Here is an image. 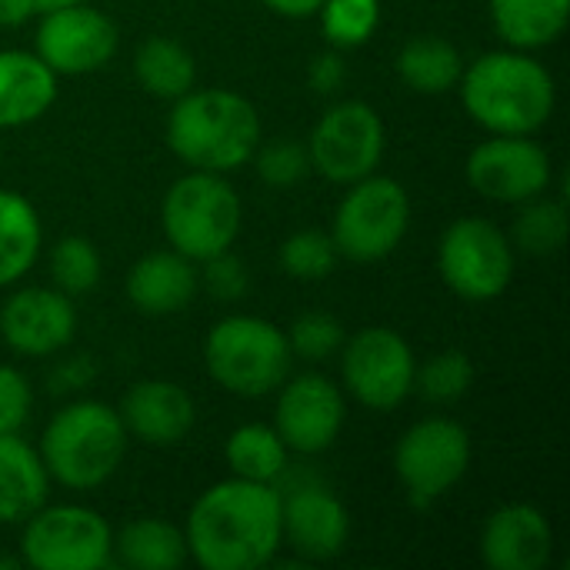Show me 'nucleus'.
I'll use <instances>...</instances> for the list:
<instances>
[{
	"instance_id": "f257e3e1",
	"label": "nucleus",
	"mask_w": 570,
	"mask_h": 570,
	"mask_svg": "<svg viewBox=\"0 0 570 570\" xmlns=\"http://www.w3.org/2000/svg\"><path fill=\"white\" fill-rule=\"evenodd\" d=\"M187 558L204 570L267 568L281 541V491L244 478H227L200 491L184 521Z\"/></svg>"
},
{
	"instance_id": "f03ea898",
	"label": "nucleus",
	"mask_w": 570,
	"mask_h": 570,
	"mask_svg": "<svg viewBox=\"0 0 570 570\" xmlns=\"http://www.w3.org/2000/svg\"><path fill=\"white\" fill-rule=\"evenodd\" d=\"M461 100L478 127L488 134L534 137L554 114L558 87L551 70L518 47L488 50L461 73Z\"/></svg>"
},
{
	"instance_id": "7ed1b4c3",
	"label": "nucleus",
	"mask_w": 570,
	"mask_h": 570,
	"mask_svg": "<svg viewBox=\"0 0 570 570\" xmlns=\"http://www.w3.org/2000/svg\"><path fill=\"white\" fill-rule=\"evenodd\" d=\"M261 144L257 107L224 87L187 90L167 117V147L190 170L230 174L250 164Z\"/></svg>"
},
{
	"instance_id": "20e7f679",
	"label": "nucleus",
	"mask_w": 570,
	"mask_h": 570,
	"mask_svg": "<svg viewBox=\"0 0 570 570\" xmlns=\"http://www.w3.org/2000/svg\"><path fill=\"white\" fill-rule=\"evenodd\" d=\"M127 441L117 407L87 397L60 407L47 421L37 451L50 481L67 491H94L117 474Z\"/></svg>"
},
{
	"instance_id": "39448f33",
	"label": "nucleus",
	"mask_w": 570,
	"mask_h": 570,
	"mask_svg": "<svg viewBox=\"0 0 570 570\" xmlns=\"http://www.w3.org/2000/svg\"><path fill=\"white\" fill-rule=\"evenodd\" d=\"M287 334L257 314L220 317L204 341V364L217 387L234 397H267L291 374Z\"/></svg>"
},
{
	"instance_id": "423d86ee",
	"label": "nucleus",
	"mask_w": 570,
	"mask_h": 570,
	"mask_svg": "<svg viewBox=\"0 0 570 570\" xmlns=\"http://www.w3.org/2000/svg\"><path fill=\"white\" fill-rule=\"evenodd\" d=\"M240 197L224 174L190 170L177 177L160 204L167 244L194 264L230 250L240 234Z\"/></svg>"
},
{
	"instance_id": "0eeeda50",
	"label": "nucleus",
	"mask_w": 570,
	"mask_h": 570,
	"mask_svg": "<svg viewBox=\"0 0 570 570\" xmlns=\"http://www.w3.org/2000/svg\"><path fill=\"white\" fill-rule=\"evenodd\" d=\"M411 230V197L401 180L371 174L347 184L337 204L331 237L344 261L377 264L387 261Z\"/></svg>"
},
{
	"instance_id": "6e6552de",
	"label": "nucleus",
	"mask_w": 570,
	"mask_h": 570,
	"mask_svg": "<svg viewBox=\"0 0 570 570\" xmlns=\"http://www.w3.org/2000/svg\"><path fill=\"white\" fill-rule=\"evenodd\" d=\"M20 561L33 570H104L114 564V528L83 504H43L20 524Z\"/></svg>"
},
{
	"instance_id": "1a4fd4ad",
	"label": "nucleus",
	"mask_w": 570,
	"mask_h": 570,
	"mask_svg": "<svg viewBox=\"0 0 570 570\" xmlns=\"http://www.w3.org/2000/svg\"><path fill=\"white\" fill-rule=\"evenodd\" d=\"M518 250L508 230L488 217H458L438 244V271L451 294L481 304L501 297L514 281Z\"/></svg>"
},
{
	"instance_id": "9d476101",
	"label": "nucleus",
	"mask_w": 570,
	"mask_h": 570,
	"mask_svg": "<svg viewBox=\"0 0 570 570\" xmlns=\"http://www.w3.org/2000/svg\"><path fill=\"white\" fill-rule=\"evenodd\" d=\"M471 458V434L461 421L424 417L401 434L394 448V474L407 491V501L428 508L464 481Z\"/></svg>"
},
{
	"instance_id": "9b49d317",
	"label": "nucleus",
	"mask_w": 570,
	"mask_h": 570,
	"mask_svg": "<svg viewBox=\"0 0 570 570\" xmlns=\"http://www.w3.org/2000/svg\"><path fill=\"white\" fill-rule=\"evenodd\" d=\"M384 150H387L384 120L364 100L331 104L307 137L311 170L344 187L377 174Z\"/></svg>"
},
{
	"instance_id": "f8f14e48",
	"label": "nucleus",
	"mask_w": 570,
	"mask_h": 570,
	"mask_svg": "<svg viewBox=\"0 0 570 570\" xmlns=\"http://www.w3.org/2000/svg\"><path fill=\"white\" fill-rule=\"evenodd\" d=\"M417 357L394 327H364L344 337L341 381L344 391L367 411H394L414 394Z\"/></svg>"
},
{
	"instance_id": "ddd939ff",
	"label": "nucleus",
	"mask_w": 570,
	"mask_h": 570,
	"mask_svg": "<svg viewBox=\"0 0 570 570\" xmlns=\"http://www.w3.org/2000/svg\"><path fill=\"white\" fill-rule=\"evenodd\" d=\"M120 33L117 23L83 3L43 10L33 37V53L57 73V77H83L104 70L117 53Z\"/></svg>"
},
{
	"instance_id": "4468645a",
	"label": "nucleus",
	"mask_w": 570,
	"mask_h": 570,
	"mask_svg": "<svg viewBox=\"0 0 570 570\" xmlns=\"http://www.w3.org/2000/svg\"><path fill=\"white\" fill-rule=\"evenodd\" d=\"M468 184L494 204H524L551 190L554 164L534 137L491 134L468 157Z\"/></svg>"
},
{
	"instance_id": "2eb2a0df",
	"label": "nucleus",
	"mask_w": 570,
	"mask_h": 570,
	"mask_svg": "<svg viewBox=\"0 0 570 570\" xmlns=\"http://www.w3.org/2000/svg\"><path fill=\"white\" fill-rule=\"evenodd\" d=\"M344 417H347L344 391L317 371L284 377V384L277 387L274 431L281 434L291 454L311 458L334 448Z\"/></svg>"
},
{
	"instance_id": "dca6fc26",
	"label": "nucleus",
	"mask_w": 570,
	"mask_h": 570,
	"mask_svg": "<svg viewBox=\"0 0 570 570\" xmlns=\"http://www.w3.org/2000/svg\"><path fill=\"white\" fill-rule=\"evenodd\" d=\"M77 334L73 301L50 287H20L0 307V341L20 357H53Z\"/></svg>"
},
{
	"instance_id": "f3484780",
	"label": "nucleus",
	"mask_w": 570,
	"mask_h": 570,
	"mask_svg": "<svg viewBox=\"0 0 570 570\" xmlns=\"http://www.w3.org/2000/svg\"><path fill=\"white\" fill-rule=\"evenodd\" d=\"M281 541L301 561H334L351 541V514L344 501L321 484L294 488L281 494Z\"/></svg>"
},
{
	"instance_id": "a211bd4d",
	"label": "nucleus",
	"mask_w": 570,
	"mask_h": 570,
	"mask_svg": "<svg viewBox=\"0 0 570 570\" xmlns=\"http://www.w3.org/2000/svg\"><path fill=\"white\" fill-rule=\"evenodd\" d=\"M478 551L491 570H544L554 554V528L534 504H504L488 514Z\"/></svg>"
},
{
	"instance_id": "6ab92c4d",
	"label": "nucleus",
	"mask_w": 570,
	"mask_h": 570,
	"mask_svg": "<svg viewBox=\"0 0 570 570\" xmlns=\"http://www.w3.org/2000/svg\"><path fill=\"white\" fill-rule=\"evenodd\" d=\"M127 438L147 448H177L197 424L194 397L174 381H140L117 407Z\"/></svg>"
},
{
	"instance_id": "aec40b11",
	"label": "nucleus",
	"mask_w": 570,
	"mask_h": 570,
	"mask_svg": "<svg viewBox=\"0 0 570 570\" xmlns=\"http://www.w3.org/2000/svg\"><path fill=\"white\" fill-rule=\"evenodd\" d=\"M200 287L197 264L174 247L144 254L127 271V301L147 317H170L190 307Z\"/></svg>"
},
{
	"instance_id": "412c9836",
	"label": "nucleus",
	"mask_w": 570,
	"mask_h": 570,
	"mask_svg": "<svg viewBox=\"0 0 570 570\" xmlns=\"http://www.w3.org/2000/svg\"><path fill=\"white\" fill-rule=\"evenodd\" d=\"M57 80L33 50H0V130L37 124L57 100Z\"/></svg>"
},
{
	"instance_id": "4be33fe9",
	"label": "nucleus",
	"mask_w": 570,
	"mask_h": 570,
	"mask_svg": "<svg viewBox=\"0 0 570 570\" xmlns=\"http://www.w3.org/2000/svg\"><path fill=\"white\" fill-rule=\"evenodd\" d=\"M50 474L20 434H0V524H23L47 504Z\"/></svg>"
},
{
	"instance_id": "5701e85b",
	"label": "nucleus",
	"mask_w": 570,
	"mask_h": 570,
	"mask_svg": "<svg viewBox=\"0 0 570 570\" xmlns=\"http://www.w3.org/2000/svg\"><path fill=\"white\" fill-rule=\"evenodd\" d=\"M491 23L508 47L541 50L564 37L570 0H491Z\"/></svg>"
},
{
	"instance_id": "b1692460",
	"label": "nucleus",
	"mask_w": 570,
	"mask_h": 570,
	"mask_svg": "<svg viewBox=\"0 0 570 570\" xmlns=\"http://www.w3.org/2000/svg\"><path fill=\"white\" fill-rule=\"evenodd\" d=\"M394 67L407 90L424 94V97H441L448 90H458L461 73H464V57L448 37L421 33V37H411L397 50Z\"/></svg>"
},
{
	"instance_id": "393cba45",
	"label": "nucleus",
	"mask_w": 570,
	"mask_h": 570,
	"mask_svg": "<svg viewBox=\"0 0 570 570\" xmlns=\"http://www.w3.org/2000/svg\"><path fill=\"white\" fill-rule=\"evenodd\" d=\"M43 250V224L37 207L17 194L0 190V287L23 281Z\"/></svg>"
},
{
	"instance_id": "a878e982",
	"label": "nucleus",
	"mask_w": 570,
	"mask_h": 570,
	"mask_svg": "<svg viewBox=\"0 0 570 570\" xmlns=\"http://www.w3.org/2000/svg\"><path fill=\"white\" fill-rule=\"evenodd\" d=\"M114 561L130 570H177L184 568L187 541L184 528L160 521V518H137L127 521L114 534Z\"/></svg>"
},
{
	"instance_id": "bb28decb",
	"label": "nucleus",
	"mask_w": 570,
	"mask_h": 570,
	"mask_svg": "<svg viewBox=\"0 0 570 570\" xmlns=\"http://www.w3.org/2000/svg\"><path fill=\"white\" fill-rule=\"evenodd\" d=\"M134 77L150 97L174 104L197 87V60L180 40L157 33L134 50Z\"/></svg>"
},
{
	"instance_id": "cd10ccee",
	"label": "nucleus",
	"mask_w": 570,
	"mask_h": 570,
	"mask_svg": "<svg viewBox=\"0 0 570 570\" xmlns=\"http://www.w3.org/2000/svg\"><path fill=\"white\" fill-rule=\"evenodd\" d=\"M287 458L291 451L274 431V424H261V421L234 428L224 444V461L230 474L257 484H277V478L287 471Z\"/></svg>"
},
{
	"instance_id": "c85d7f7f",
	"label": "nucleus",
	"mask_w": 570,
	"mask_h": 570,
	"mask_svg": "<svg viewBox=\"0 0 570 570\" xmlns=\"http://www.w3.org/2000/svg\"><path fill=\"white\" fill-rule=\"evenodd\" d=\"M511 247L528 257H551L568 240V207L564 200H551L548 194L518 204V217L508 230Z\"/></svg>"
},
{
	"instance_id": "c756f323",
	"label": "nucleus",
	"mask_w": 570,
	"mask_h": 570,
	"mask_svg": "<svg viewBox=\"0 0 570 570\" xmlns=\"http://www.w3.org/2000/svg\"><path fill=\"white\" fill-rule=\"evenodd\" d=\"M47 267H50L53 287L63 291L67 297L90 294V291L100 284V277H104L100 250H97L94 240H87V237H60V240L50 247Z\"/></svg>"
},
{
	"instance_id": "7c9ffc66",
	"label": "nucleus",
	"mask_w": 570,
	"mask_h": 570,
	"mask_svg": "<svg viewBox=\"0 0 570 570\" xmlns=\"http://www.w3.org/2000/svg\"><path fill=\"white\" fill-rule=\"evenodd\" d=\"M324 40L334 50L364 47L381 27V0H324L317 10Z\"/></svg>"
},
{
	"instance_id": "2f4dec72",
	"label": "nucleus",
	"mask_w": 570,
	"mask_h": 570,
	"mask_svg": "<svg viewBox=\"0 0 570 570\" xmlns=\"http://www.w3.org/2000/svg\"><path fill=\"white\" fill-rule=\"evenodd\" d=\"M341 254L334 247V237L327 230H294L284 244H281V267L287 277L314 284L324 281L334 267H337Z\"/></svg>"
},
{
	"instance_id": "473e14b6",
	"label": "nucleus",
	"mask_w": 570,
	"mask_h": 570,
	"mask_svg": "<svg viewBox=\"0 0 570 570\" xmlns=\"http://www.w3.org/2000/svg\"><path fill=\"white\" fill-rule=\"evenodd\" d=\"M474 384V364L464 351H441L414 374V391L431 404H454Z\"/></svg>"
},
{
	"instance_id": "72a5a7b5",
	"label": "nucleus",
	"mask_w": 570,
	"mask_h": 570,
	"mask_svg": "<svg viewBox=\"0 0 570 570\" xmlns=\"http://www.w3.org/2000/svg\"><path fill=\"white\" fill-rule=\"evenodd\" d=\"M254 167L257 177L267 187H294L311 174V157H307V144L294 140V137H277V140H261L254 150Z\"/></svg>"
},
{
	"instance_id": "f704fd0d",
	"label": "nucleus",
	"mask_w": 570,
	"mask_h": 570,
	"mask_svg": "<svg viewBox=\"0 0 570 570\" xmlns=\"http://www.w3.org/2000/svg\"><path fill=\"white\" fill-rule=\"evenodd\" d=\"M287 344H291V354L294 357H304L311 364H321L334 354H341L344 347V324L331 314H321V311H311V314H301L287 331Z\"/></svg>"
},
{
	"instance_id": "c9c22d12",
	"label": "nucleus",
	"mask_w": 570,
	"mask_h": 570,
	"mask_svg": "<svg viewBox=\"0 0 570 570\" xmlns=\"http://www.w3.org/2000/svg\"><path fill=\"white\" fill-rule=\"evenodd\" d=\"M197 274H200V287L224 304H234L250 291V274H247L244 261L230 250H220V254L200 261Z\"/></svg>"
},
{
	"instance_id": "e433bc0d",
	"label": "nucleus",
	"mask_w": 570,
	"mask_h": 570,
	"mask_svg": "<svg viewBox=\"0 0 570 570\" xmlns=\"http://www.w3.org/2000/svg\"><path fill=\"white\" fill-rule=\"evenodd\" d=\"M33 411V387L30 381L10 367L0 364V434H20Z\"/></svg>"
},
{
	"instance_id": "4c0bfd02",
	"label": "nucleus",
	"mask_w": 570,
	"mask_h": 570,
	"mask_svg": "<svg viewBox=\"0 0 570 570\" xmlns=\"http://www.w3.org/2000/svg\"><path fill=\"white\" fill-rule=\"evenodd\" d=\"M307 80H311V87H314L317 94H334V90H341L344 80H347V67H344L341 50L331 47V50L317 53L314 63H311V70H307Z\"/></svg>"
},
{
	"instance_id": "58836bf2",
	"label": "nucleus",
	"mask_w": 570,
	"mask_h": 570,
	"mask_svg": "<svg viewBox=\"0 0 570 570\" xmlns=\"http://www.w3.org/2000/svg\"><path fill=\"white\" fill-rule=\"evenodd\" d=\"M271 13L277 17H287V20H307V17H317L321 3L324 0H261Z\"/></svg>"
},
{
	"instance_id": "ea45409f",
	"label": "nucleus",
	"mask_w": 570,
	"mask_h": 570,
	"mask_svg": "<svg viewBox=\"0 0 570 570\" xmlns=\"http://www.w3.org/2000/svg\"><path fill=\"white\" fill-rule=\"evenodd\" d=\"M30 17H37L33 0H0V27H23Z\"/></svg>"
},
{
	"instance_id": "a19ab883",
	"label": "nucleus",
	"mask_w": 570,
	"mask_h": 570,
	"mask_svg": "<svg viewBox=\"0 0 570 570\" xmlns=\"http://www.w3.org/2000/svg\"><path fill=\"white\" fill-rule=\"evenodd\" d=\"M70 3H83V0H33L37 13H43V10H57V7H70Z\"/></svg>"
}]
</instances>
